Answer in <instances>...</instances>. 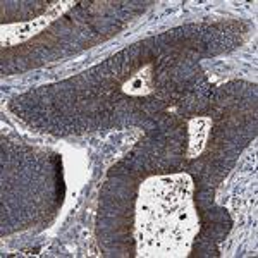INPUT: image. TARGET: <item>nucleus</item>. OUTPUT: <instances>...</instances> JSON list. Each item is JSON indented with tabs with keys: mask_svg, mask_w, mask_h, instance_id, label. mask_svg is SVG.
Returning <instances> with one entry per match:
<instances>
[{
	"mask_svg": "<svg viewBox=\"0 0 258 258\" xmlns=\"http://www.w3.org/2000/svg\"><path fill=\"white\" fill-rule=\"evenodd\" d=\"M209 126H210V119H193L189 124V133H191V143H189V157L198 155L203 150V145H205V138L207 133H209Z\"/></svg>",
	"mask_w": 258,
	"mask_h": 258,
	"instance_id": "f03ea898",
	"label": "nucleus"
},
{
	"mask_svg": "<svg viewBox=\"0 0 258 258\" xmlns=\"http://www.w3.org/2000/svg\"><path fill=\"white\" fill-rule=\"evenodd\" d=\"M150 68H147L141 73L135 74V76L124 85V91L129 95H145L150 91Z\"/></svg>",
	"mask_w": 258,
	"mask_h": 258,
	"instance_id": "7ed1b4c3",
	"label": "nucleus"
},
{
	"mask_svg": "<svg viewBox=\"0 0 258 258\" xmlns=\"http://www.w3.org/2000/svg\"><path fill=\"white\" fill-rule=\"evenodd\" d=\"M62 11H64V9L48 12V14L41 16V18H38V19L30 21V23H23V24H14V26H9L11 30H16V31H18V33H14V35H16V40L12 41V43H16V41H21V40H26L28 36H31V35H35L36 31L43 30L45 24H48L50 21H52V19L55 18V16L59 14V12H62Z\"/></svg>",
	"mask_w": 258,
	"mask_h": 258,
	"instance_id": "f257e3e1",
	"label": "nucleus"
}]
</instances>
